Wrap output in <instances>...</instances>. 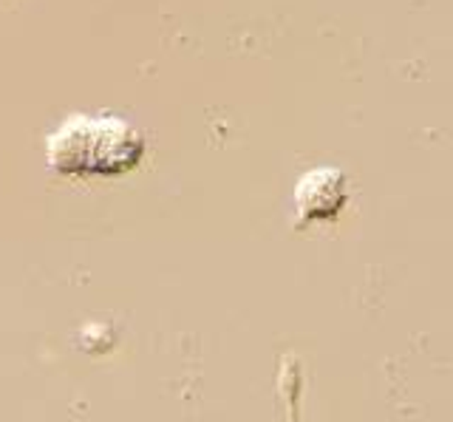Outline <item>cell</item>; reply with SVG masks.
<instances>
[{
  "instance_id": "7a4b0ae2",
  "label": "cell",
  "mask_w": 453,
  "mask_h": 422,
  "mask_svg": "<svg viewBox=\"0 0 453 422\" xmlns=\"http://www.w3.org/2000/svg\"><path fill=\"white\" fill-rule=\"evenodd\" d=\"M346 176L337 167H315L295 188V221L303 227L309 221L334 219L346 207Z\"/></svg>"
},
{
  "instance_id": "6da1fadb",
  "label": "cell",
  "mask_w": 453,
  "mask_h": 422,
  "mask_svg": "<svg viewBox=\"0 0 453 422\" xmlns=\"http://www.w3.org/2000/svg\"><path fill=\"white\" fill-rule=\"evenodd\" d=\"M145 142L117 117H71L46 142V159L65 176H117L139 165Z\"/></svg>"
}]
</instances>
